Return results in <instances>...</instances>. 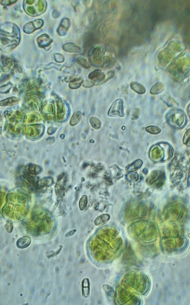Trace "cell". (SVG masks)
<instances>
[{"label": "cell", "instance_id": "17", "mask_svg": "<svg viewBox=\"0 0 190 305\" xmlns=\"http://www.w3.org/2000/svg\"><path fill=\"white\" fill-rule=\"evenodd\" d=\"M77 61H78L77 62H78V63H79L80 65H81L83 67L86 68H90L89 63L87 60L85 59V58H78Z\"/></svg>", "mask_w": 190, "mask_h": 305}, {"label": "cell", "instance_id": "13", "mask_svg": "<svg viewBox=\"0 0 190 305\" xmlns=\"http://www.w3.org/2000/svg\"><path fill=\"white\" fill-rule=\"evenodd\" d=\"M82 82L83 80L80 78L74 79L70 83V87L73 88H78L81 86Z\"/></svg>", "mask_w": 190, "mask_h": 305}, {"label": "cell", "instance_id": "12", "mask_svg": "<svg viewBox=\"0 0 190 305\" xmlns=\"http://www.w3.org/2000/svg\"><path fill=\"white\" fill-rule=\"evenodd\" d=\"M103 288L107 295L111 298L114 297L115 293L112 287L109 285H103Z\"/></svg>", "mask_w": 190, "mask_h": 305}, {"label": "cell", "instance_id": "22", "mask_svg": "<svg viewBox=\"0 0 190 305\" xmlns=\"http://www.w3.org/2000/svg\"><path fill=\"white\" fill-rule=\"evenodd\" d=\"M26 2H27V3H28V4H32V3H33V2H34V1H32V0H31H31H30V1H26Z\"/></svg>", "mask_w": 190, "mask_h": 305}, {"label": "cell", "instance_id": "7", "mask_svg": "<svg viewBox=\"0 0 190 305\" xmlns=\"http://www.w3.org/2000/svg\"><path fill=\"white\" fill-rule=\"evenodd\" d=\"M38 40L39 44L43 47L49 45L52 41L47 35H42L39 38Z\"/></svg>", "mask_w": 190, "mask_h": 305}, {"label": "cell", "instance_id": "5", "mask_svg": "<svg viewBox=\"0 0 190 305\" xmlns=\"http://www.w3.org/2000/svg\"><path fill=\"white\" fill-rule=\"evenodd\" d=\"M89 78L94 81H101L104 79L105 75L101 70H94L90 74Z\"/></svg>", "mask_w": 190, "mask_h": 305}, {"label": "cell", "instance_id": "21", "mask_svg": "<svg viewBox=\"0 0 190 305\" xmlns=\"http://www.w3.org/2000/svg\"><path fill=\"white\" fill-rule=\"evenodd\" d=\"M27 11L31 14H34L35 13V9L33 7H28L27 8Z\"/></svg>", "mask_w": 190, "mask_h": 305}, {"label": "cell", "instance_id": "19", "mask_svg": "<svg viewBox=\"0 0 190 305\" xmlns=\"http://www.w3.org/2000/svg\"><path fill=\"white\" fill-rule=\"evenodd\" d=\"M55 60H56V62H59V63H62L64 61V57H63L62 55L60 54H56L55 55Z\"/></svg>", "mask_w": 190, "mask_h": 305}, {"label": "cell", "instance_id": "20", "mask_svg": "<svg viewBox=\"0 0 190 305\" xmlns=\"http://www.w3.org/2000/svg\"><path fill=\"white\" fill-rule=\"evenodd\" d=\"M38 8L40 11H42L44 9V4L42 1H40L38 2Z\"/></svg>", "mask_w": 190, "mask_h": 305}, {"label": "cell", "instance_id": "16", "mask_svg": "<svg viewBox=\"0 0 190 305\" xmlns=\"http://www.w3.org/2000/svg\"><path fill=\"white\" fill-rule=\"evenodd\" d=\"M87 203V197L84 195L81 198L79 201V208L81 210H83L86 208Z\"/></svg>", "mask_w": 190, "mask_h": 305}, {"label": "cell", "instance_id": "11", "mask_svg": "<svg viewBox=\"0 0 190 305\" xmlns=\"http://www.w3.org/2000/svg\"><path fill=\"white\" fill-rule=\"evenodd\" d=\"M109 219V216L107 215H102L97 217L95 221V224L96 225H99L107 221Z\"/></svg>", "mask_w": 190, "mask_h": 305}, {"label": "cell", "instance_id": "1", "mask_svg": "<svg viewBox=\"0 0 190 305\" xmlns=\"http://www.w3.org/2000/svg\"><path fill=\"white\" fill-rule=\"evenodd\" d=\"M187 119L185 113L180 110H172L168 114L167 120L171 126L181 129L186 125Z\"/></svg>", "mask_w": 190, "mask_h": 305}, {"label": "cell", "instance_id": "14", "mask_svg": "<svg viewBox=\"0 0 190 305\" xmlns=\"http://www.w3.org/2000/svg\"><path fill=\"white\" fill-rule=\"evenodd\" d=\"M146 130L147 132L153 134H158L161 132V130L159 128L155 126L147 127H146Z\"/></svg>", "mask_w": 190, "mask_h": 305}, {"label": "cell", "instance_id": "15", "mask_svg": "<svg viewBox=\"0 0 190 305\" xmlns=\"http://www.w3.org/2000/svg\"><path fill=\"white\" fill-rule=\"evenodd\" d=\"M90 122L92 126L94 128L98 129L101 127V122L100 121L99 119H97L96 118H91Z\"/></svg>", "mask_w": 190, "mask_h": 305}, {"label": "cell", "instance_id": "2", "mask_svg": "<svg viewBox=\"0 0 190 305\" xmlns=\"http://www.w3.org/2000/svg\"><path fill=\"white\" fill-rule=\"evenodd\" d=\"M109 116H113L118 115L121 117L124 116L123 101L121 99L117 100L113 104L108 112Z\"/></svg>", "mask_w": 190, "mask_h": 305}, {"label": "cell", "instance_id": "10", "mask_svg": "<svg viewBox=\"0 0 190 305\" xmlns=\"http://www.w3.org/2000/svg\"><path fill=\"white\" fill-rule=\"evenodd\" d=\"M163 86L161 83H157L152 87L150 90L151 94H159L163 91Z\"/></svg>", "mask_w": 190, "mask_h": 305}, {"label": "cell", "instance_id": "4", "mask_svg": "<svg viewBox=\"0 0 190 305\" xmlns=\"http://www.w3.org/2000/svg\"><path fill=\"white\" fill-rule=\"evenodd\" d=\"M70 25L71 23L69 19L67 18L63 19L58 29V33L60 35L62 36L65 35L70 27Z\"/></svg>", "mask_w": 190, "mask_h": 305}, {"label": "cell", "instance_id": "6", "mask_svg": "<svg viewBox=\"0 0 190 305\" xmlns=\"http://www.w3.org/2000/svg\"><path fill=\"white\" fill-rule=\"evenodd\" d=\"M63 49L65 51L69 52H79L81 51L80 47L72 43H68L63 46Z\"/></svg>", "mask_w": 190, "mask_h": 305}, {"label": "cell", "instance_id": "8", "mask_svg": "<svg viewBox=\"0 0 190 305\" xmlns=\"http://www.w3.org/2000/svg\"><path fill=\"white\" fill-rule=\"evenodd\" d=\"M31 242L30 238L27 237H23L19 239L17 241V245L21 248H25L29 246Z\"/></svg>", "mask_w": 190, "mask_h": 305}, {"label": "cell", "instance_id": "18", "mask_svg": "<svg viewBox=\"0 0 190 305\" xmlns=\"http://www.w3.org/2000/svg\"><path fill=\"white\" fill-rule=\"evenodd\" d=\"M183 142L185 144L189 145L190 143V130L188 131L185 133L184 137Z\"/></svg>", "mask_w": 190, "mask_h": 305}, {"label": "cell", "instance_id": "9", "mask_svg": "<svg viewBox=\"0 0 190 305\" xmlns=\"http://www.w3.org/2000/svg\"><path fill=\"white\" fill-rule=\"evenodd\" d=\"M131 88L136 93L139 94H144L146 92L144 87L140 84L136 82H132L131 84Z\"/></svg>", "mask_w": 190, "mask_h": 305}, {"label": "cell", "instance_id": "3", "mask_svg": "<svg viewBox=\"0 0 190 305\" xmlns=\"http://www.w3.org/2000/svg\"><path fill=\"white\" fill-rule=\"evenodd\" d=\"M101 48L97 47L94 48L91 52L90 56L92 62L95 65L99 64L101 62Z\"/></svg>", "mask_w": 190, "mask_h": 305}]
</instances>
